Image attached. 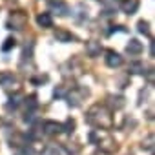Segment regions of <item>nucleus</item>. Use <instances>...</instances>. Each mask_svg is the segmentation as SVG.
I'll use <instances>...</instances> for the list:
<instances>
[{"instance_id":"f257e3e1","label":"nucleus","mask_w":155,"mask_h":155,"mask_svg":"<svg viewBox=\"0 0 155 155\" xmlns=\"http://www.w3.org/2000/svg\"><path fill=\"white\" fill-rule=\"evenodd\" d=\"M86 122L95 130L108 131L113 126V117H111V111L104 104H93L86 111Z\"/></svg>"},{"instance_id":"f03ea898","label":"nucleus","mask_w":155,"mask_h":155,"mask_svg":"<svg viewBox=\"0 0 155 155\" xmlns=\"http://www.w3.org/2000/svg\"><path fill=\"white\" fill-rule=\"evenodd\" d=\"M90 140H91V144L99 146V148H101V150H104L106 153H111V151H115V150H117L115 140H113L106 131H102V130H93V131L90 133Z\"/></svg>"},{"instance_id":"7ed1b4c3","label":"nucleus","mask_w":155,"mask_h":155,"mask_svg":"<svg viewBox=\"0 0 155 155\" xmlns=\"http://www.w3.org/2000/svg\"><path fill=\"white\" fill-rule=\"evenodd\" d=\"M90 95V90L88 88H81V86H73L71 90H68V93H66V101H68V104L69 106H73V108H77V106H81V102L86 99Z\"/></svg>"},{"instance_id":"20e7f679","label":"nucleus","mask_w":155,"mask_h":155,"mask_svg":"<svg viewBox=\"0 0 155 155\" xmlns=\"http://www.w3.org/2000/svg\"><path fill=\"white\" fill-rule=\"evenodd\" d=\"M26 22H28V17H26V13H22V11H15L11 17H9V20H8V29H24V26H26Z\"/></svg>"},{"instance_id":"39448f33","label":"nucleus","mask_w":155,"mask_h":155,"mask_svg":"<svg viewBox=\"0 0 155 155\" xmlns=\"http://www.w3.org/2000/svg\"><path fill=\"white\" fill-rule=\"evenodd\" d=\"M64 131V126L62 122H57V120H44L42 122V133L48 135V137H53V135H58Z\"/></svg>"},{"instance_id":"423d86ee","label":"nucleus","mask_w":155,"mask_h":155,"mask_svg":"<svg viewBox=\"0 0 155 155\" xmlns=\"http://www.w3.org/2000/svg\"><path fill=\"white\" fill-rule=\"evenodd\" d=\"M0 86L6 88V90H17L18 86V79L13 75V73H0Z\"/></svg>"},{"instance_id":"0eeeda50","label":"nucleus","mask_w":155,"mask_h":155,"mask_svg":"<svg viewBox=\"0 0 155 155\" xmlns=\"http://www.w3.org/2000/svg\"><path fill=\"white\" fill-rule=\"evenodd\" d=\"M106 64L110 66V68H120L122 66V57L117 53V51H113V49H106Z\"/></svg>"},{"instance_id":"6e6552de","label":"nucleus","mask_w":155,"mask_h":155,"mask_svg":"<svg viewBox=\"0 0 155 155\" xmlns=\"http://www.w3.org/2000/svg\"><path fill=\"white\" fill-rule=\"evenodd\" d=\"M48 4H49V9L55 11V13L60 15V17L68 15V11H69V8H68V4L64 2V0H49Z\"/></svg>"},{"instance_id":"1a4fd4ad","label":"nucleus","mask_w":155,"mask_h":155,"mask_svg":"<svg viewBox=\"0 0 155 155\" xmlns=\"http://www.w3.org/2000/svg\"><path fill=\"white\" fill-rule=\"evenodd\" d=\"M44 155H69V151L64 148V146H60V144H48L46 148H44Z\"/></svg>"},{"instance_id":"9d476101","label":"nucleus","mask_w":155,"mask_h":155,"mask_svg":"<svg viewBox=\"0 0 155 155\" xmlns=\"http://www.w3.org/2000/svg\"><path fill=\"white\" fill-rule=\"evenodd\" d=\"M139 6H140V2H139V0H122L120 9H122L126 15H133V13H137Z\"/></svg>"},{"instance_id":"9b49d317","label":"nucleus","mask_w":155,"mask_h":155,"mask_svg":"<svg viewBox=\"0 0 155 155\" xmlns=\"http://www.w3.org/2000/svg\"><path fill=\"white\" fill-rule=\"evenodd\" d=\"M142 49H144V46H142V42H139L137 38H131V40L126 44V53H130V55H140Z\"/></svg>"},{"instance_id":"f8f14e48","label":"nucleus","mask_w":155,"mask_h":155,"mask_svg":"<svg viewBox=\"0 0 155 155\" xmlns=\"http://www.w3.org/2000/svg\"><path fill=\"white\" fill-rule=\"evenodd\" d=\"M101 51H102V46H101V42H97V40H90V42H86V53L90 55V57H99L101 55Z\"/></svg>"},{"instance_id":"ddd939ff","label":"nucleus","mask_w":155,"mask_h":155,"mask_svg":"<svg viewBox=\"0 0 155 155\" xmlns=\"http://www.w3.org/2000/svg\"><path fill=\"white\" fill-rule=\"evenodd\" d=\"M55 40L57 42H73V40H77L75 38V35H71L69 31H66V29H57L55 31Z\"/></svg>"},{"instance_id":"4468645a","label":"nucleus","mask_w":155,"mask_h":155,"mask_svg":"<svg viewBox=\"0 0 155 155\" xmlns=\"http://www.w3.org/2000/svg\"><path fill=\"white\" fill-rule=\"evenodd\" d=\"M22 101H24V97H22L20 93L11 95V97H9V101H8V104H6V110H8V111H15V110L22 104Z\"/></svg>"},{"instance_id":"2eb2a0df","label":"nucleus","mask_w":155,"mask_h":155,"mask_svg":"<svg viewBox=\"0 0 155 155\" xmlns=\"http://www.w3.org/2000/svg\"><path fill=\"white\" fill-rule=\"evenodd\" d=\"M37 24H38L40 28H51V26H53L51 13H38V15H37Z\"/></svg>"},{"instance_id":"dca6fc26","label":"nucleus","mask_w":155,"mask_h":155,"mask_svg":"<svg viewBox=\"0 0 155 155\" xmlns=\"http://www.w3.org/2000/svg\"><path fill=\"white\" fill-rule=\"evenodd\" d=\"M101 2H102V6L106 8V13L111 15V13H115V11L120 8L122 0H101Z\"/></svg>"},{"instance_id":"f3484780","label":"nucleus","mask_w":155,"mask_h":155,"mask_svg":"<svg viewBox=\"0 0 155 155\" xmlns=\"http://www.w3.org/2000/svg\"><path fill=\"white\" fill-rule=\"evenodd\" d=\"M22 102L26 104V111H35V110L38 108V102H37V95H29V97H28V99H24Z\"/></svg>"},{"instance_id":"a211bd4d","label":"nucleus","mask_w":155,"mask_h":155,"mask_svg":"<svg viewBox=\"0 0 155 155\" xmlns=\"http://www.w3.org/2000/svg\"><path fill=\"white\" fill-rule=\"evenodd\" d=\"M110 104H111V108H113V110H120L126 102H124V97H120V95H117V97L110 95Z\"/></svg>"},{"instance_id":"6ab92c4d","label":"nucleus","mask_w":155,"mask_h":155,"mask_svg":"<svg viewBox=\"0 0 155 155\" xmlns=\"http://www.w3.org/2000/svg\"><path fill=\"white\" fill-rule=\"evenodd\" d=\"M15 155H37V151L33 150V144H24V146H20L18 150H17V153Z\"/></svg>"},{"instance_id":"aec40b11","label":"nucleus","mask_w":155,"mask_h":155,"mask_svg":"<svg viewBox=\"0 0 155 155\" xmlns=\"http://www.w3.org/2000/svg\"><path fill=\"white\" fill-rule=\"evenodd\" d=\"M33 48H35V44H33V42L26 44V48H24V51H22V62H26V60H31V58H33Z\"/></svg>"},{"instance_id":"412c9836","label":"nucleus","mask_w":155,"mask_h":155,"mask_svg":"<svg viewBox=\"0 0 155 155\" xmlns=\"http://www.w3.org/2000/svg\"><path fill=\"white\" fill-rule=\"evenodd\" d=\"M15 46H17V40H15L13 37H8V38L4 40V44H2V51H4V53H8V51H11Z\"/></svg>"},{"instance_id":"4be33fe9","label":"nucleus","mask_w":155,"mask_h":155,"mask_svg":"<svg viewBox=\"0 0 155 155\" xmlns=\"http://www.w3.org/2000/svg\"><path fill=\"white\" fill-rule=\"evenodd\" d=\"M137 28H139V33H142V35H146V37L151 35V31H150V24H148L146 20H139Z\"/></svg>"},{"instance_id":"5701e85b","label":"nucleus","mask_w":155,"mask_h":155,"mask_svg":"<svg viewBox=\"0 0 155 155\" xmlns=\"http://www.w3.org/2000/svg\"><path fill=\"white\" fill-rule=\"evenodd\" d=\"M130 73H146V71L140 62H133V64H130Z\"/></svg>"},{"instance_id":"b1692460","label":"nucleus","mask_w":155,"mask_h":155,"mask_svg":"<svg viewBox=\"0 0 155 155\" xmlns=\"http://www.w3.org/2000/svg\"><path fill=\"white\" fill-rule=\"evenodd\" d=\"M66 93H68L66 86H57V88H55V91H53V95H55L57 99H64V97H66Z\"/></svg>"},{"instance_id":"393cba45","label":"nucleus","mask_w":155,"mask_h":155,"mask_svg":"<svg viewBox=\"0 0 155 155\" xmlns=\"http://www.w3.org/2000/svg\"><path fill=\"white\" fill-rule=\"evenodd\" d=\"M142 150H146V151L153 150V135H148V139L142 140Z\"/></svg>"},{"instance_id":"a878e982","label":"nucleus","mask_w":155,"mask_h":155,"mask_svg":"<svg viewBox=\"0 0 155 155\" xmlns=\"http://www.w3.org/2000/svg\"><path fill=\"white\" fill-rule=\"evenodd\" d=\"M62 126H64V131H66V133H73V130H75V120H73V119H68Z\"/></svg>"},{"instance_id":"bb28decb","label":"nucleus","mask_w":155,"mask_h":155,"mask_svg":"<svg viewBox=\"0 0 155 155\" xmlns=\"http://www.w3.org/2000/svg\"><path fill=\"white\" fill-rule=\"evenodd\" d=\"M48 81V75H42V77H33L31 79V82L33 84H42V82H46Z\"/></svg>"},{"instance_id":"cd10ccee","label":"nucleus","mask_w":155,"mask_h":155,"mask_svg":"<svg viewBox=\"0 0 155 155\" xmlns=\"http://www.w3.org/2000/svg\"><path fill=\"white\" fill-rule=\"evenodd\" d=\"M115 31H126V28H124V26H111V29L108 31V35H111V33H115Z\"/></svg>"},{"instance_id":"c85d7f7f","label":"nucleus","mask_w":155,"mask_h":155,"mask_svg":"<svg viewBox=\"0 0 155 155\" xmlns=\"http://www.w3.org/2000/svg\"><path fill=\"white\" fill-rule=\"evenodd\" d=\"M150 55L155 57V42H153V40H151V44H150Z\"/></svg>"}]
</instances>
